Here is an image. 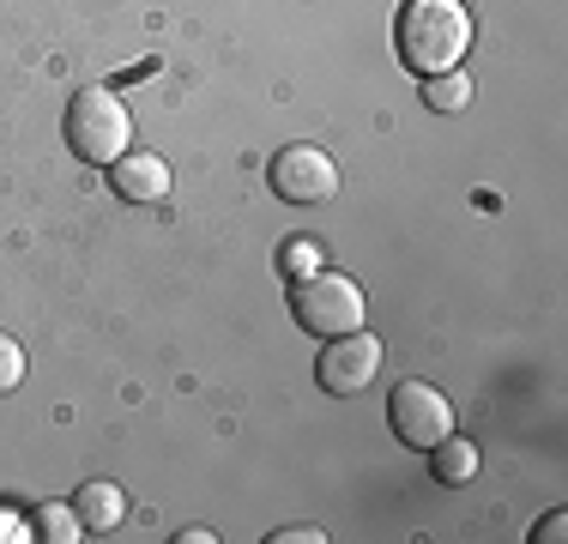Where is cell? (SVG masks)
Masks as SVG:
<instances>
[{"mask_svg":"<svg viewBox=\"0 0 568 544\" xmlns=\"http://www.w3.org/2000/svg\"><path fill=\"white\" fill-rule=\"evenodd\" d=\"M562 533H568V514L557 508V514H545V521H538L532 538H538V544H562Z\"/></svg>","mask_w":568,"mask_h":544,"instance_id":"2e32d148","label":"cell"},{"mask_svg":"<svg viewBox=\"0 0 568 544\" xmlns=\"http://www.w3.org/2000/svg\"><path fill=\"white\" fill-rule=\"evenodd\" d=\"M31 533L49 538V544H79V538H85V526H79L73 502H43V508L31 514Z\"/></svg>","mask_w":568,"mask_h":544,"instance_id":"8fae6325","label":"cell"},{"mask_svg":"<svg viewBox=\"0 0 568 544\" xmlns=\"http://www.w3.org/2000/svg\"><path fill=\"white\" fill-rule=\"evenodd\" d=\"M429 460H436V484H471L478 478V447H471L466 435H442V442L429 447Z\"/></svg>","mask_w":568,"mask_h":544,"instance_id":"9c48e42d","label":"cell"},{"mask_svg":"<svg viewBox=\"0 0 568 544\" xmlns=\"http://www.w3.org/2000/svg\"><path fill=\"white\" fill-rule=\"evenodd\" d=\"M278 272H284V279H308V272H321V249L308 236H291L278 249Z\"/></svg>","mask_w":568,"mask_h":544,"instance_id":"7c38bea8","label":"cell"},{"mask_svg":"<svg viewBox=\"0 0 568 544\" xmlns=\"http://www.w3.org/2000/svg\"><path fill=\"white\" fill-rule=\"evenodd\" d=\"M382 339L375 333H339V339H327L321 345V363H315V381L327 393H363V387H375V375H382Z\"/></svg>","mask_w":568,"mask_h":544,"instance_id":"8992f818","label":"cell"},{"mask_svg":"<svg viewBox=\"0 0 568 544\" xmlns=\"http://www.w3.org/2000/svg\"><path fill=\"white\" fill-rule=\"evenodd\" d=\"M266 182H273L278 200H291V206H321V200L339 194V158L327 152V145H284L273 158V170H266Z\"/></svg>","mask_w":568,"mask_h":544,"instance_id":"277c9868","label":"cell"},{"mask_svg":"<svg viewBox=\"0 0 568 544\" xmlns=\"http://www.w3.org/2000/svg\"><path fill=\"white\" fill-rule=\"evenodd\" d=\"M19 381H24V345L0 333V400H7V393H19Z\"/></svg>","mask_w":568,"mask_h":544,"instance_id":"4fadbf2b","label":"cell"},{"mask_svg":"<svg viewBox=\"0 0 568 544\" xmlns=\"http://www.w3.org/2000/svg\"><path fill=\"white\" fill-rule=\"evenodd\" d=\"M424 103L436 109V115H459V109L471 103V79L459 73V67H448V73H429L424 79Z\"/></svg>","mask_w":568,"mask_h":544,"instance_id":"30bf717a","label":"cell"},{"mask_svg":"<svg viewBox=\"0 0 568 544\" xmlns=\"http://www.w3.org/2000/svg\"><path fill=\"white\" fill-rule=\"evenodd\" d=\"M24 538H37V533H31V521H19V514L0 508V544H24Z\"/></svg>","mask_w":568,"mask_h":544,"instance_id":"9a60e30c","label":"cell"},{"mask_svg":"<svg viewBox=\"0 0 568 544\" xmlns=\"http://www.w3.org/2000/svg\"><path fill=\"white\" fill-rule=\"evenodd\" d=\"M273 544H327V533L321 526H278Z\"/></svg>","mask_w":568,"mask_h":544,"instance_id":"5bb4252c","label":"cell"},{"mask_svg":"<svg viewBox=\"0 0 568 544\" xmlns=\"http://www.w3.org/2000/svg\"><path fill=\"white\" fill-rule=\"evenodd\" d=\"M363 291L357 279H345V272H308V279H291V315L303 333L315 339H339V333H357L363 326Z\"/></svg>","mask_w":568,"mask_h":544,"instance_id":"3957f363","label":"cell"},{"mask_svg":"<svg viewBox=\"0 0 568 544\" xmlns=\"http://www.w3.org/2000/svg\"><path fill=\"white\" fill-rule=\"evenodd\" d=\"M219 533H206V526H187V533H175V544H212Z\"/></svg>","mask_w":568,"mask_h":544,"instance_id":"e0dca14e","label":"cell"},{"mask_svg":"<svg viewBox=\"0 0 568 544\" xmlns=\"http://www.w3.org/2000/svg\"><path fill=\"white\" fill-rule=\"evenodd\" d=\"M394 43H399V61L412 67L417 79L448 73V67H459L471 49L466 0H405L399 24H394Z\"/></svg>","mask_w":568,"mask_h":544,"instance_id":"6da1fadb","label":"cell"},{"mask_svg":"<svg viewBox=\"0 0 568 544\" xmlns=\"http://www.w3.org/2000/svg\"><path fill=\"white\" fill-rule=\"evenodd\" d=\"M73 514H79V526H85V538L91 533H115L121 521H128V490L110 484V478H91V484H79V496H73Z\"/></svg>","mask_w":568,"mask_h":544,"instance_id":"ba28073f","label":"cell"},{"mask_svg":"<svg viewBox=\"0 0 568 544\" xmlns=\"http://www.w3.org/2000/svg\"><path fill=\"white\" fill-rule=\"evenodd\" d=\"M387 424H394V435H399L405 447L429 454L442 435H454V405L442 400L429 381H399L394 400H387Z\"/></svg>","mask_w":568,"mask_h":544,"instance_id":"5b68a950","label":"cell"},{"mask_svg":"<svg viewBox=\"0 0 568 544\" xmlns=\"http://www.w3.org/2000/svg\"><path fill=\"white\" fill-rule=\"evenodd\" d=\"M110 188L128 206H158V200H170V163L158 152H121L110 163Z\"/></svg>","mask_w":568,"mask_h":544,"instance_id":"52a82bcc","label":"cell"},{"mask_svg":"<svg viewBox=\"0 0 568 544\" xmlns=\"http://www.w3.org/2000/svg\"><path fill=\"white\" fill-rule=\"evenodd\" d=\"M61 133H67V145H73L79 163H103V170H110V163L133 145V115H128V103H121L115 91L91 85V91H79V98L67 103Z\"/></svg>","mask_w":568,"mask_h":544,"instance_id":"7a4b0ae2","label":"cell"}]
</instances>
